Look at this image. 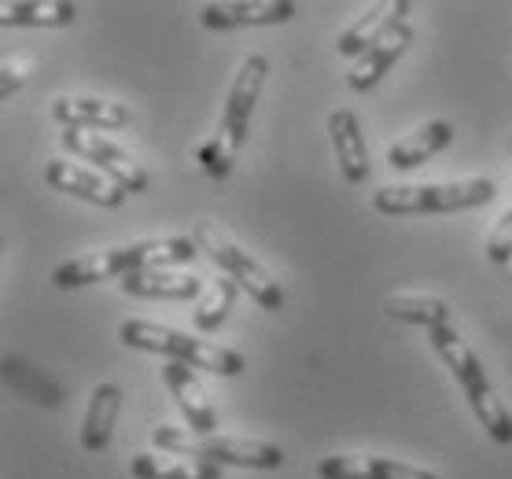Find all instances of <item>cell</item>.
<instances>
[{
  "instance_id": "cell-1",
  "label": "cell",
  "mask_w": 512,
  "mask_h": 479,
  "mask_svg": "<svg viewBox=\"0 0 512 479\" xmlns=\"http://www.w3.org/2000/svg\"><path fill=\"white\" fill-rule=\"evenodd\" d=\"M199 255V244L192 236H166V240H137V244L122 247H104V251H89L56 266L52 284L63 292L74 288H89L100 281H126L129 273L140 269H170V266H188Z\"/></svg>"
},
{
  "instance_id": "cell-2",
  "label": "cell",
  "mask_w": 512,
  "mask_h": 479,
  "mask_svg": "<svg viewBox=\"0 0 512 479\" xmlns=\"http://www.w3.org/2000/svg\"><path fill=\"white\" fill-rule=\"evenodd\" d=\"M266 74H269L266 56H247L244 63H240V71H236L233 89L225 96V111H222V122H218V133H214V141L199 152V163H203L207 177H214V181H225V177L233 174L236 159H240V148L247 144V133H251V118H255Z\"/></svg>"
},
{
  "instance_id": "cell-3",
  "label": "cell",
  "mask_w": 512,
  "mask_h": 479,
  "mask_svg": "<svg viewBox=\"0 0 512 479\" xmlns=\"http://www.w3.org/2000/svg\"><path fill=\"white\" fill-rule=\"evenodd\" d=\"M428 339H431V351L443 358V365L454 373L457 384H461L468 406H472V413H476V421L483 424V432H487L494 443L509 446L512 443V413L501 406V398L494 395V384H490V376H487V369H483V362L476 358V351L461 339V332H457L454 325L431 328Z\"/></svg>"
},
{
  "instance_id": "cell-4",
  "label": "cell",
  "mask_w": 512,
  "mask_h": 479,
  "mask_svg": "<svg viewBox=\"0 0 512 479\" xmlns=\"http://www.w3.org/2000/svg\"><path fill=\"white\" fill-rule=\"evenodd\" d=\"M118 339L133 347V351H148V354H166L170 362H181L188 369H207L214 376H240L247 369L244 354L229 351L222 343H210V339L188 336L181 328L170 325H155V321H122L118 325Z\"/></svg>"
},
{
  "instance_id": "cell-5",
  "label": "cell",
  "mask_w": 512,
  "mask_h": 479,
  "mask_svg": "<svg viewBox=\"0 0 512 479\" xmlns=\"http://www.w3.org/2000/svg\"><path fill=\"white\" fill-rule=\"evenodd\" d=\"M152 443L159 454L196 457L218 468H280L284 465V450L277 443H262V439H236V435H199L192 428H174V424H159L152 432Z\"/></svg>"
},
{
  "instance_id": "cell-6",
  "label": "cell",
  "mask_w": 512,
  "mask_h": 479,
  "mask_svg": "<svg viewBox=\"0 0 512 479\" xmlns=\"http://www.w3.org/2000/svg\"><path fill=\"white\" fill-rule=\"evenodd\" d=\"M490 177H465V181H428V185H387L373 196V207L391 218L406 214H457L472 211L494 199Z\"/></svg>"
},
{
  "instance_id": "cell-7",
  "label": "cell",
  "mask_w": 512,
  "mask_h": 479,
  "mask_svg": "<svg viewBox=\"0 0 512 479\" xmlns=\"http://www.w3.org/2000/svg\"><path fill=\"white\" fill-rule=\"evenodd\" d=\"M192 240H196L199 251H203L214 266L222 269L225 277H233V281L240 284V288H244V292L251 295L262 310H269V314L284 310V288H280L266 269H262V262H258V258H251L244 247L233 244V240H229L218 225L199 222L196 233H192Z\"/></svg>"
},
{
  "instance_id": "cell-8",
  "label": "cell",
  "mask_w": 512,
  "mask_h": 479,
  "mask_svg": "<svg viewBox=\"0 0 512 479\" xmlns=\"http://www.w3.org/2000/svg\"><path fill=\"white\" fill-rule=\"evenodd\" d=\"M59 141H63V148H67L74 159L93 163L107 181H115L126 196L148 188V170H144L126 148H118L111 137H104V133H96V129H63Z\"/></svg>"
},
{
  "instance_id": "cell-9",
  "label": "cell",
  "mask_w": 512,
  "mask_h": 479,
  "mask_svg": "<svg viewBox=\"0 0 512 479\" xmlns=\"http://www.w3.org/2000/svg\"><path fill=\"white\" fill-rule=\"evenodd\" d=\"M45 185L52 188V192H63V196L85 199V203H93V207H104V211H115V207L126 203V192H122L115 181H107L100 170L70 163V159H52V163L45 166Z\"/></svg>"
},
{
  "instance_id": "cell-10",
  "label": "cell",
  "mask_w": 512,
  "mask_h": 479,
  "mask_svg": "<svg viewBox=\"0 0 512 479\" xmlns=\"http://www.w3.org/2000/svg\"><path fill=\"white\" fill-rule=\"evenodd\" d=\"M299 12L291 0H229V4H203L199 23L207 30H240V26H277Z\"/></svg>"
},
{
  "instance_id": "cell-11",
  "label": "cell",
  "mask_w": 512,
  "mask_h": 479,
  "mask_svg": "<svg viewBox=\"0 0 512 479\" xmlns=\"http://www.w3.org/2000/svg\"><path fill=\"white\" fill-rule=\"evenodd\" d=\"M409 45H413V26L409 23H398L395 30H387L376 45H369L358 59H354V67H350V74H347L350 89H354V93H369V89H376V85L391 74V67H395L398 59L406 56Z\"/></svg>"
},
{
  "instance_id": "cell-12",
  "label": "cell",
  "mask_w": 512,
  "mask_h": 479,
  "mask_svg": "<svg viewBox=\"0 0 512 479\" xmlns=\"http://www.w3.org/2000/svg\"><path fill=\"white\" fill-rule=\"evenodd\" d=\"M328 141H332L339 174L347 177V185H365L373 166H369V148H365L361 122L350 107H336V111L328 115Z\"/></svg>"
},
{
  "instance_id": "cell-13",
  "label": "cell",
  "mask_w": 512,
  "mask_h": 479,
  "mask_svg": "<svg viewBox=\"0 0 512 479\" xmlns=\"http://www.w3.org/2000/svg\"><path fill=\"white\" fill-rule=\"evenodd\" d=\"M163 380H166V387H170V395H174L177 409H181V417L188 421L192 432H199V435L218 432V409H214V402L207 398L203 384H199L196 369H188V365H181V362H166Z\"/></svg>"
},
{
  "instance_id": "cell-14",
  "label": "cell",
  "mask_w": 512,
  "mask_h": 479,
  "mask_svg": "<svg viewBox=\"0 0 512 479\" xmlns=\"http://www.w3.org/2000/svg\"><path fill=\"white\" fill-rule=\"evenodd\" d=\"M52 118L63 129H122L133 122V111L104 96H59L52 104Z\"/></svg>"
},
{
  "instance_id": "cell-15",
  "label": "cell",
  "mask_w": 512,
  "mask_h": 479,
  "mask_svg": "<svg viewBox=\"0 0 512 479\" xmlns=\"http://www.w3.org/2000/svg\"><path fill=\"white\" fill-rule=\"evenodd\" d=\"M321 479H439L435 472L413 468L406 461L380 454H332L317 465Z\"/></svg>"
},
{
  "instance_id": "cell-16",
  "label": "cell",
  "mask_w": 512,
  "mask_h": 479,
  "mask_svg": "<svg viewBox=\"0 0 512 479\" xmlns=\"http://www.w3.org/2000/svg\"><path fill=\"white\" fill-rule=\"evenodd\" d=\"M409 15V0H384V4H373L369 12L361 15L358 23H350L336 41V52L347 59H358L369 45H376L387 30H395L398 23H406Z\"/></svg>"
},
{
  "instance_id": "cell-17",
  "label": "cell",
  "mask_w": 512,
  "mask_h": 479,
  "mask_svg": "<svg viewBox=\"0 0 512 479\" xmlns=\"http://www.w3.org/2000/svg\"><path fill=\"white\" fill-rule=\"evenodd\" d=\"M118 288L133 299H170V303H192L203 292V281L196 273H174V269H140L129 273Z\"/></svg>"
},
{
  "instance_id": "cell-18",
  "label": "cell",
  "mask_w": 512,
  "mask_h": 479,
  "mask_svg": "<svg viewBox=\"0 0 512 479\" xmlns=\"http://www.w3.org/2000/svg\"><path fill=\"white\" fill-rule=\"evenodd\" d=\"M450 144H454V126L446 118H435V122H424L417 133H409V137L391 144L387 148V163H391V170H417L420 163H428L439 152H446Z\"/></svg>"
},
{
  "instance_id": "cell-19",
  "label": "cell",
  "mask_w": 512,
  "mask_h": 479,
  "mask_svg": "<svg viewBox=\"0 0 512 479\" xmlns=\"http://www.w3.org/2000/svg\"><path fill=\"white\" fill-rule=\"evenodd\" d=\"M122 413V387L118 384H96L93 398H89V409H85V424H82V446L89 454H104L111 446V435H115V421Z\"/></svg>"
},
{
  "instance_id": "cell-20",
  "label": "cell",
  "mask_w": 512,
  "mask_h": 479,
  "mask_svg": "<svg viewBox=\"0 0 512 479\" xmlns=\"http://www.w3.org/2000/svg\"><path fill=\"white\" fill-rule=\"evenodd\" d=\"M133 479H222V468L177 454H133Z\"/></svg>"
},
{
  "instance_id": "cell-21",
  "label": "cell",
  "mask_w": 512,
  "mask_h": 479,
  "mask_svg": "<svg viewBox=\"0 0 512 479\" xmlns=\"http://www.w3.org/2000/svg\"><path fill=\"white\" fill-rule=\"evenodd\" d=\"M78 19V4L67 0H4L0 4V23L4 26H70Z\"/></svg>"
},
{
  "instance_id": "cell-22",
  "label": "cell",
  "mask_w": 512,
  "mask_h": 479,
  "mask_svg": "<svg viewBox=\"0 0 512 479\" xmlns=\"http://www.w3.org/2000/svg\"><path fill=\"white\" fill-rule=\"evenodd\" d=\"M384 314L395 317V321H406V325H420L424 332L454 325L450 306H446L443 299H428V295H387Z\"/></svg>"
},
{
  "instance_id": "cell-23",
  "label": "cell",
  "mask_w": 512,
  "mask_h": 479,
  "mask_svg": "<svg viewBox=\"0 0 512 479\" xmlns=\"http://www.w3.org/2000/svg\"><path fill=\"white\" fill-rule=\"evenodd\" d=\"M236 288H240V284H236L233 277H218V281L210 284V292L199 299L196 314H192L196 332H218V328L225 325V317H229V310H233V303H236Z\"/></svg>"
},
{
  "instance_id": "cell-24",
  "label": "cell",
  "mask_w": 512,
  "mask_h": 479,
  "mask_svg": "<svg viewBox=\"0 0 512 479\" xmlns=\"http://www.w3.org/2000/svg\"><path fill=\"white\" fill-rule=\"evenodd\" d=\"M487 258L490 262H498V266H509L512 262V207L509 211H501V218L494 222V229H490Z\"/></svg>"
}]
</instances>
